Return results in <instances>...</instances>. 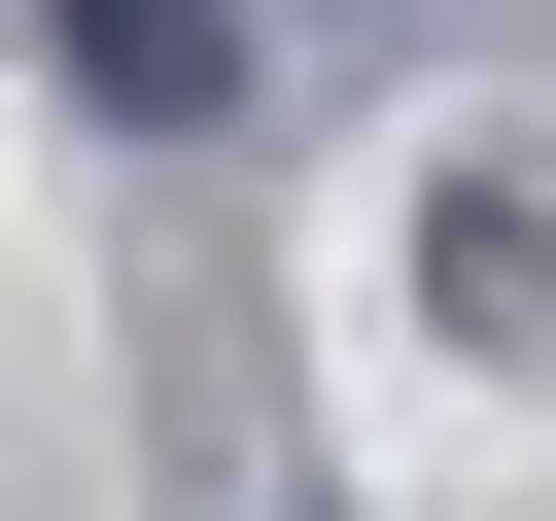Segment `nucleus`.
Listing matches in <instances>:
<instances>
[{"label": "nucleus", "mask_w": 556, "mask_h": 521, "mask_svg": "<svg viewBox=\"0 0 556 521\" xmlns=\"http://www.w3.org/2000/svg\"><path fill=\"white\" fill-rule=\"evenodd\" d=\"M382 313H417L452 382H556V104H452V139L382 174Z\"/></svg>", "instance_id": "nucleus-1"}, {"label": "nucleus", "mask_w": 556, "mask_h": 521, "mask_svg": "<svg viewBox=\"0 0 556 521\" xmlns=\"http://www.w3.org/2000/svg\"><path fill=\"white\" fill-rule=\"evenodd\" d=\"M35 69H70L104 139H243V69H278V0H35Z\"/></svg>", "instance_id": "nucleus-2"}, {"label": "nucleus", "mask_w": 556, "mask_h": 521, "mask_svg": "<svg viewBox=\"0 0 556 521\" xmlns=\"http://www.w3.org/2000/svg\"><path fill=\"white\" fill-rule=\"evenodd\" d=\"M243 521H313V486H243Z\"/></svg>", "instance_id": "nucleus-3"}]
</instances>
